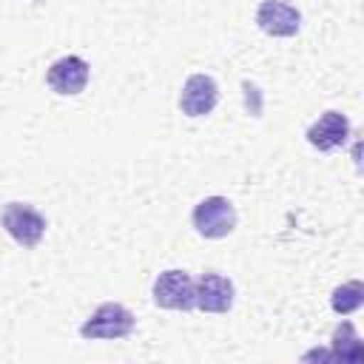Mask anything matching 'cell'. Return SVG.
<instances>
[{
  "label": "cell",
  "mask_w": 364,
  "mask_h": 364,
  "mask_svg": "<svg viewBox=\"0 0 364 364\" xmlns=\"http://www.w3.org/2000/svg\"><path fill=\"white\" fill-rule=\"evenodd\" d=\"M134 330V313L117 301H105L100 304L80 327V336L82 338H125L128 333Z\"/></svg>",
  "instance_id": "obj_1"
},
{
  "label": "cell",
  "mask_w": 364,
  "mask_h": 364,
  "mask_svg": "<svg viewBox=\"0 0 364 364\" xmlns=\"http://www.w3.org/2000/svg\"><path fill=\"white\" fill-rule=\"evenodd\" d=\"M350 136V122L344 114L338 111H324L307 131V142L318 151H333V148H341Z\"/></svg>",
  "instance_id": "obj_9"
},
{
  "label": "cell",
  "mask_w": 364,
  "mask_h": 364,
  "mask_svg": "<svg viewBox=\"0 0 364 364\" xmlns=\"http://www.w3.org/2000/svg\"><path fill=\"white\" fill-rule=\"evenodd\" d=\"M3 228L6 233L23 245V247H34L43 233H46V216L37 213L31 205H23V202H9L6 210H3Z\"/></svg>",
  "instance_id": "obj_3"
},
{
  "label": "cell",
  "mask_w": 364,
  "mask_h": 364,
  "mask_svg": "<svg viewBox=\"0 0 364 364\" xmlns=\"http://www.w3.org/2000/svg\"><path fill=\"white\" fill-rule=\"evenodd\" d=\"M361 301H364V284L361 282H347V284H341V287H336V293H333V310L336 313H341V316H347V313H353V310H358L361 307Z\"/></svg>",
  "instance_id": "obj_11"
},
{
  "label": "cell",
  "mask_w": 364,
  "mask_h": 364,
  "mask_svg": "<svg viewBox=\"0 0 364 364\" xmlns=\"http://www.w3.org/2000/svg\"><path fill=\"white\" fill-rule=\"evenodd\" d=\"M46 80H48L51 91H57V94H63V97H74V94H80V91L85 88V82H88V63H85L82 57H74V54L60 57V60L51 63Z\"/></svg>",
  "instance_id": "obj_8"
},
{
  "label": "cell",
  "mask_w": 364,
  "mask_h": 364,
  "mask_svg": "<svg viewBox=\"0 0 364 364\" xmlns=\"http://www.w3.org/2000/svg\"><path fill=\"white\" fill-rule=\"evenodd\" d=\"M333 355H338L341 361H358L361 358V341H358V336H355L350 321L336 327V333H333Z\"/></svg>",
  "instance_id": "obj_10"
},
{
  "label": "cell",
  "mask_w": 364,
  "mask_h": 364,
  "mask_svg": "<svg viewBox=\"0 0 364 364\" xmlns=\"http://www.w3.org/2000/svg\"><path fill=\"white\" fill-rule=\"evenodd\" d=\"M256 23L264 34L293 37L301 26V14L284 0H262L259 9H256Z\"/></svg>",
  "instance_id": "obj_7"
},
{
  "label": "cell",
  "mask_w": 364,
  "mask_h": 364,
  "mask_svg": "<svg viewBox=\"0 0 364 364\" xmlns=\"http://www.w3.org/2000/svg\"><path fill=\"white\" fill-rule=\"evenodd\" d=\"M154 301L165 310H191L193 301V279L185 270H165L154 282Z\"/></svg>",
  "instance_id": "obj_4"
},
{
  "label": "cell",
  "mask_w": 364,
  "mask_h": 364,
  "mask_svg": "<svg viewBox=\"0 0 364 364\" xmlns=\"http://www.w3.org/2000/svg\"><path fill=\"white\" fill-rule=\"evenodd\" d=\"M193 301L205 313H228L233 307V284L219 273H205L193 282Z\"/></svg>",
  "instance_id": "obj_6"
},
{
  "label": "cell",
  "mask_w": 364,
  "mask_h": 364,
  "mask_svg": "<svg viewBox=\"0 0 364 364\" xmlns=\"http://www.w3.org/2000/svg\"><path fill=\"white\" fill-rule=\"evenodd\" d=\"M216 100H219L216 80L208 77V74H191L185 80V85H182L179 108L188 117H205V114H210L216 108Z\"/></svg>",
  "instance_id": "obj_5"
},
{
  "label": "cell",
  "mask_w": 364,
  "mask_h": 364,
  "mask_svg": "<svg viewBox=\"0 0 364 364\" xmlns=\"http://www.w3.org/2000/svg\"><path fill=\"white\" fill-rule=\"evenodd\" d=\"M193 228L205 239H222L236 228V210L225 196H208L193 208Z\"/></svg>",
  "instance_id": "obj_2"
}]
</instances>
